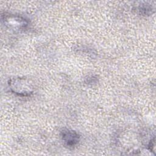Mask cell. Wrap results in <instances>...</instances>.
Listing matches in <instances>:
<instances>
[{"mask_svg": "<svg viewBox=\"0 0 156 156\" xmlns=\"http://www.w3.org/2000/svg\"><path fill=\"white\" fill-rule=\"evenodd\" d=\"M62 139L64 142L69 146H74L79 140L78 134L72 130H65L62 132Z\"/></svg>", "mask_w": 156, "mask_h": 156, "instance_id": "obj_3", "label": "cell"}, {"mask_svg": "<svg viewBox=\"0 0 156 156\" xmlns=\"http://www.w3.org/2000/svg\"><path fill=\"white\" fill-rule=\"evenodd\" d=\"M2 21H4V24L9 27H13L15 29H21L25 27L27 24L26 20L21 16L10 14L4 15V16L2 17Z\"/></svg>", "mask_w": 156, "mask_h": 156, "instance_id": "obj_2", "label": "cell"}, {"mask_svg": "<svg viewBox=\"0 0 156 156\" xmlns=\"http://www.w3.org/2000/svg\"><path fill=\"white\" fill-rule=\"evenodd\" d=\"M11 90L20 96H28L33 92V88L29 82L24 78H15L9 80Z\"/></svg>", "mask_w": 156, "mask_h": 156, "instance_id": "obj_1", "label": "cell"}]
</instances>
